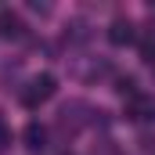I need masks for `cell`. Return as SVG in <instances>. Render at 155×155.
<instances>
[{"label":"cell","instance_id":"obj_1","mask_svg":"<svg viewBox=\"0 0 155 155\" xmlns=\"http://www.w3.org/2000/svg\"><path fill=\"white\" fill-rule=\"evenodd\" d=\"M54 90H58V79L51 76V72H40V76L29 79V90L22 94V105H25V108H36L47 97H54Z\"/></svg>","mask_w":155,"mask_h":155},{"label":"cell","instance_id":"obj_2","mask_svg":"<svg viewBox=\"0 0 155 155\" xmlns=\"http://www.w3.org/2000/svg\"><path fill=\"white\" fill-rule=\"evenodd\" d=\"M126 116L134 119V123H148V119H155V97H144V94L130 97V101H126Z\"/></svg>","mask_w":155,"mask_h":155},{"label":"cell","instance_id":"obj_3","mask_svg":"<svg viewBox=\"0 0 155 155\" xmlns=\"http://www.w3.org/2000/svg\"><path fill=\"white\" fill-rule=\"evenodd\" d=\"M108 40H112V47H126V43H134V40H137L134 22H130V18H116V22L108 25Z\"/></svg>","mask_w":155,"mask_h":155},{"label":"cell","instance_id":"obj_4","mask_svg":"<svg viewBox=\"0 0 155 155\" xmlns=\"http://www.w3.org/2000/svg\"><path fill=\"white\" fill-rule=\"evenodd\" d=\"M0 36H7V40L22 36V18L15 11H7V7H0Z\"/></svg>","mask_w":155,"mask_h":155},{"label":"cell","instance_id":"obj_5","mask_svg":"<svg viewBox=\"0 0 155 155\" xmlns=\"http://www.w3.org/2000/svg\"><path fill=\"white\" fill-rule=\"evenodd\" d=\"M22 141H25V148H33V152H40V148L47 144V130H43L40 123H29V126L22 130Z\"/></svg>","mask_w":155,"mask_h":155},{"label":"cell","instance_id":"obj_6","mask_svg":"<svg viewBox=\"0 0 155 155\" xmlns=\"http://www.w3.org/2000/svg\"><path fill=\"white\" fill-rule=\"evenodd\" d=\"M116 90L123 94V97H126V101H130V97H137V79H134V76H123Z\"/></svg>","mask_w":155,"mask_h":155},{"label":"cell","instance_id":"obj_7","mask_svg":"<svg viewBox=\"0 0 155 155\" xmlns=\"http://www.w3.org/2000/svg\"><path fill=\"white\" fill-rule=\"evenodd\" d=\"M141 58H144V61H155V36L141 40Z\"/></svg>","mask_w":155,"mask_h":155},{"label":"cell","instance_id":"obj_8","mask_svg":"<svg viewBox=\"0 0 155 155\" xmlns=\"http://www.w3.org/2000/svg\"><path fill=\"white\" fill-rule=\"evenodd\" d=\"M11 144V134H7V126H4V119H0V148H7Z\"/></svg>","mask_w":155,"mask_h":155}]
</instances>
